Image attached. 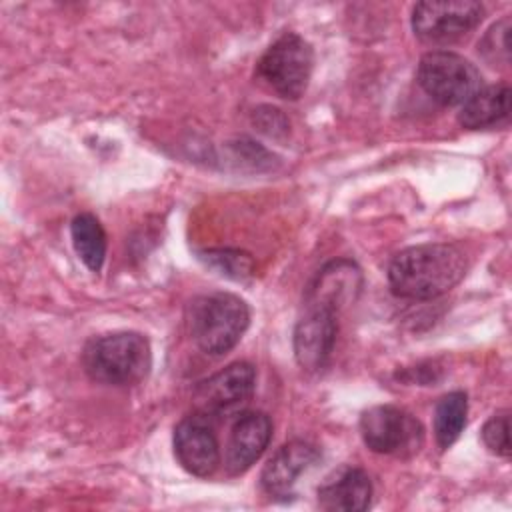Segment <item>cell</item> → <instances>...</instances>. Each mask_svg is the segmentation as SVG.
<instances>
[{
    "mask_svg": "<svg viewBox=\"0 0 512 512\" xmlns=\"http://www.w3.org/2000/svg\"><path fill=\"white\" fill-rule=\"evenodd\" d=\"M464 252L454 244H418L398 252L388 264L390 290L406 300H430L452 290L466 274Z\"/></svg>",
    "mask_w": 512,
    "mask_h": 512,
    "instance_id": "obj_1",
    "label": "cell"
},
{
    "mask_svg": "<svg viewBox=\"0 0 512 512\" xmlns=\"http://www.w3.org/2000/svg\"><path fill=\"white\" fill-rule=\"evenodd\" d=\"M82 364L94 382L132 386L142 382L150 372V342L138 332L104 334L84 346Z\"/></svg>",
    "mask_w": 512,
    "mask_h": 512,
    "instance_id": "obj_2",
    "label": "cell"
},
{
    "mask_svg": "<svg viewBox=\"0 0 512 512\" xmlns=\"http://www.w3.org/2000/svg\"><path fill=\"white\" fill-rule=\"evenodd\" d=\"M188 330L196 346L212 356L230 352L250 324V310L230 292L196 296L188 304Z\"/></svg>",
    "mask_w": 512,
    "mask_h": 512,
    "instance_id": "obj_3",
    "label": "cell"
},
{
    "mask_svg": "<svg viewBox=\"0 0 512 512\" xmlns=\"http://www.w3.org/2000/svg\"><path fill=\"white\" fill-rule=\"evenodd\" d=\"M314 68L312 46L296 32L278 36L256 64V74L280 98L298 100L310 82Z\"/></svg>",
    "mask_w": 512,
    "mask_h": 512,
    "instance_id": "obj_4",
    "label": "cell"
},
{
    "mask_svg": "<svg viewBox=\"0 0 512 512\" xmlns=\"http://www.w3.org/2000/svg\"><path fill=\"white\" fill-rule=\"evenodd\" d=\"M416 80L442 106H462L484 86L480 70L464 56L448 50L426 52L420 58Z\"/></svg>",
    "mask_w": 512,
    "mask_h": 512,
    "instance_id": "obj_5",
    "label": "cell"
},
{
    "mask_svg": "<svg viewBox=\"0 0 512 512\" xmlns=\"http://www.w3.org/2000/svg\"><path fill=\"white\" fill-rule=\"evenodd\" d=\"M360 436L376 454L412 458L424 444V426L408 410L380 404L362 412Z\"/></svg>",
    "mask_w": 512,
    "mask_h": 512,
    "instance_id": "obj_6",
    "label": "cell"
},
{
    "mask_svg": "<svg viewBox=\"0 0 512 512\" xmlns=\"http://www.w3.org/2000/svg\"><path fill=\"white\" fill-rule=\"evenodd\" d=\"M482 18L484 6L480 2H418L412 8V30L426 44H450L470 34Z\"/></svg>",
    "mask_w": 512,
    "mask_h": 512,
    "instance_id": "obj_7",
    "label": "cell"
},
{
    "mask_svg": "<svg viewBox=\"0 0 512 512\" xmlns=\"http://www.w3.org/2000/svg\"><path fill=\"white\" fill-rule=\"evenodd\" d=\"M174 454L186 472L198 478L212 476L220 464L212 416L198 410L184 416L174 428Z\"/></svg>",
    "mask_w": 512,
    "mask_h": 512,
    "instance_id": "obj_8",
    "label": "cell"
},
{
    "mask_svg": "<svg viewBox=\"0 0 512 512\" xmlns=\"http://www.w3.org/2000/svg\"><path fill=\"white\" fill-rule=\"evenodd\" d=\"M256 386V368L250 362H232L210 378L202 380L194 390V410L220 416L248 402Z\"/></svg>",
    "mask_w": 512,
    "mask_h": 512,
    "instance_id": "obj_9",
    "label": "cell"
},
{
    "mask_svg": "<svg viewBox=\"0 0 512 512\" xmlns=\"http://www.w3.org/2000/svg\"><path fill=\"white\" fill-rule=\"evenodd\" d=\"M336 312L326 308H308L296 322L292 346L298 366L306 372H318L332 356L336 342Z\"/></svg>",
    "mask_w": 512,
    "mask_h": 512,
    "instance_id": "obj_10",
    "label": "cell"
},
{
    "mask_svg": "<svg viewBox=\"0 0 512 512\" xmlns=\"http://www.w3.org/2000/svg\"><path fill=\"white\" fill-rule=\"evenodd\" d=\"M318 458L320 450L306 440H290L282 444L262 468L260 484L264 492L278 500L292 498L298 478L312 468Z\"/></svg>",
    "mask_w": 512,
    "mask_h": 512,
    "instance_id": "obj_11",
    "label": "cell"
},
{
    "mask_svg": "<svg viewBox=\"0 0 512 512\" xmlns=\"http://www.w3.org/2000/svg\"><path fill=\"white\" fill-rule=\"evenodd\" d=\"M362 290V270L348 258L328 262L306 290L308 308H326L340 312L352 304Z\"/></svg>",
    "mask_w": 512,
    "mask_h": 512,
    "instance_id": "obj_12",
    "label": "cell"
},
{
    "mask_svg": "<svg viewBox=\"0 0 512 512\" xmlns=\"http://www.w3.org/2000/svg\"><path fill=\"white\" fill-rule=\"evenodd\" d=\"M272 438V420L258 410L242 412L228 436L226 446V470L232 476L244 474L268 448Z\"/></svg>",
    "mask_w": 512,
    "mask_h": 512,
    "instance_id": "obj_13",
    "label": "cell"
},
{
    "mask_svg": "<svg viewBox=\"0 0 512 512\" xmlns=\"http://www.w3.org/2000/svg\"><path fill=\"white\" fill-rule=\"evenodd\" d=\"M316 494L322 510L362 512L372 502V482L362 468L344 464L324 478Z\"/></svg>",
    "mask_w": 512,
    "mask_h": 512,
    "instance_id": "obj_14",
    "label": "cell"
},
{
    "mask_svg": "<svg viewBox=\"0 0 512 512\" xmlns=\"http://www.w3.org/2000/svg\"><path fill=\"white\" fill-rule=\"evenodd\" d=\"M510 114V86L506 82L482 86L458 112L460 126L468 130L490 128L504 122Z\"/></svg>",
    "mask_w": 512,
    "mask_h": 512,
    "instance_id": "obj_15",
    "label": "cell"
},
{
    "mask_svg": "<svg viewBox=\"0 0 512 512\" xmlns=\"http://www.w3.org/2000/svg\"><path fill=\"white\" fill-rule=\"evenodd\" d=\"M70 234L78 258L86 264L88 270L100 272L106 258V232L100 220L90 212H82L74 216Z\"/></svg>",
    "mask_w": 512,
    "mask_h": 512,
    "instance_id": "obj_16",
    "label": "cell"
},
{
    "mask_svg": "<svg viewBox=\"0 0 512 512\" xmlns=\"http://www.w3.org/2000/svg\"><path fill=\"white\" fill-rule=\"evenodd\" d=\"M468 414V396L462 390L444 394L434 410V436L442 450L450 448L462 434Z\"/></svg>",
    "mask_w": 512,
    "mask_h": 512,
    "instance_id": "obj_17",
    "label": "cell"
},
{
    "mask_svg": "<svg viewBox=\"0 0 512 512\" xmlns=\"http://www.w3.org/2000/svg\"><path fill=\"white\" fill-rule=\"evenodd\" d=\"M198 260L206 264V268L230 280H248L254 274V260L248 252L236 248H210L200 250Z\"/></svg>",
    "mask_w": 512,
    "mask_h": 512,
    "instance_id": "obj_18",
    "label": "cell"
},
{
    "mask_svg": "<svg viewBox=\"0 0 512 512\" xmlns=\"http://www.w3.org/2000/svg\"><path fill=\"white\" fill-rule=\"evenodd\" d=\"M478 54L490 66L504 68L510 64V18H502L494 22L482 40L478 42Z\"/></svg>",
    "mask_w": 512,
    "mask_h": 512,
    "instance_id": "obj_19",
    "label": "cell"
},
{
    "mask_svg": "<svg viewBox=\"0 0 512 512\" xmlns=\"http://www.w3.org/2000/svg\"><path fill=\"white\" fill-rule=\"evenodd\" d=\"M482 442L484 446L502 456V458H508L510 456V418H508V410H502V412H496L492 414L486 424L482 426Z\"/></svg>",
    "mask_w": 512,
    "mask_h": 512,
    "instance_id": "obj_20",
    "label": "cell"
},
{
    "mask_svg": "<svg viewBox=\"0 0 512 512\" xmlns=\"http://www.w3.org/2000/svg\"><path fill=\"white\" fill-rule=\"evenodd\" d=\"M252 122H254V126L262 134L272 136V138H278V136L288 132L286 116L282 114V110H278L274 106H260V108H256L254 114H252Z\"/></svg>",
    "mask_w": 512,
    "mask_h": 512,
    "instance_id": "obj_21",
    "label": "cell"
}]
</instances>
